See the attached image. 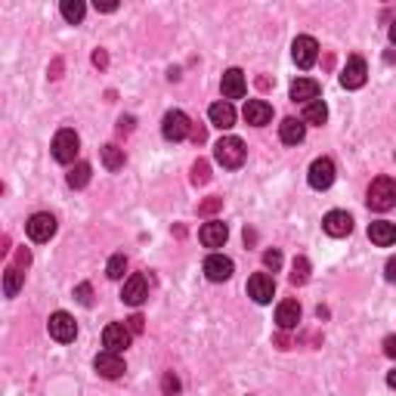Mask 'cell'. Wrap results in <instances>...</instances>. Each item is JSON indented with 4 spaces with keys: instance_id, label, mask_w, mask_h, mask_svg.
Here are the masks:
<instances>
[{
    "instance_id": "cell-1",
    "label": "cell",
    "mask_w": 396,
    "mask_h": 396,
    "mask_svg": "<svg viewBox=\"0 0 396 396\" xmlns=\"http://www.w3.org/2000/svg\"><path fill=\"white\" fill-rule=\"evenodd\" d=\"M366 201H368V208L381 210V214L384 210H390L396 205V180H390V176H378L372 186H368Z\"/></svg>"
},
{
    "instance_id": "cell-2",
    "label": "cell",
    "mask_w": 396,
    "mask_h": 396,
    "mask_svg": "<svg viewBox=\"0 0 396 396\" xmlns=\"http://www.w3.org/2000/svg\"><path fill=\"white\" fill-rule=\"evenodd\" d=\"M214 158H217V164H223V167H230V171H235V167L245 164V142H242L239 137H223L214 146Z\"/></svg>"
},
{
    "instance_id": "cell-3",
    "label": "cell",
    "mask_w": 396,
    "mask_h": 396,
    "mask_svg": "<svg viewBox=\"0 0 396 396\" xmlns=\"http://www.w3.org/2000/svg\"><path fill=\"white\" fill-rule=\"evenodd\" d=\"M78 152H81V140H78V133H74V130L62 128L53 137V158H56V162L72 164L74 158H78Z\"/></svg>"
},
{
    "instance_id": "cell-4",
    "label": "cell",
    "mask_w": 396,
    "mask_h": 396,
    "mask_svg": "<svg viewBox=\"0 0 396 396\" xmlns=\"http://www.w3.org/2000/svg\"><path fill=\"white\" fill-rule=\"evenodd\" d=\"M291 56H294V62H298L300 69H313L316 59H319V44H316V38H310V35L294 38Z\"/></svg>"
},
{
    "instance_id": "cell-5",
    "label": "cell",
    "mask_w": 396,
    "mask_h": 396,
    "mask_svg": "<svg viewBox=\"0 0 396 396\" xmlns=\"http://www.w3.org/2000/svg\"><path fill=\"white\" fill-rule=\"evenodd\" d=\"M47 328H50V338L59 344H69V341H74V334H78V322H74L69 313H62V310L50 316Z\"/></svg>"
},
{
    "instance_id": "cell-6",
    "label": "cell",
    "mask_w": 396,
    "mask_h": 396,
    "mask_svg": "<svg viewBox=\"0 0 396 396\" xmlns=\"http://www.w3.org/2000/svg\"><path fill=\"white\" fill-rule=\"evenodd\" d=\"M189 130H192V121L183 112H167L164 115V121H162V133H164V140H171V142H180V140H186L189 137Z\"/></svg>"
},
{
    "instance_id": "cell-7",
    "label": "cell",
    "mask_w": 396,
    "mask_h": 396,
    "mask_svg": "<svg viewBox=\"0 0 396 396\" xmlns=\"http://www.w3.org/2000/svg\"><path fill=\"white\" fill-rule=\"evenodd\" d=\"M366 78H368V65H366V59H362V56H350V59H347V65H344V72H341V87L359 90L362 84H366Z\"/></svg>"
},
{
    "instance_id": "cell-8",
    "label": "cell",
    "mask_w": 396,
    "mask_h": 396,
    "mask_svg": "<svg viewBox=\"0 0 396 396\" xmlns=\"http://www.w3.org/2000/svg\"><path fill=\"white\" fill-rule=\"evenodd\" d=\"M25 230H28L31 242H50L56 235V217L53 214H35L25 223Z\"/></svg>"
},
{
    "instance_id": "cell-9",
    "label": "cell",
    "mask_w": 396,
    "mask_h": 396,
    "mask_svg": "<svg viewBox=\"0 0 396 396\" xmlns=\"http://www.w3.org/2000/svg\"><path fill=\"white\" fill-rule=\"evenodd\" d=\"M149 298V279L142 273H133L128 282H124V291H121V300L130 303V307H140L142 300Z\"/></svg>"
},
{
    "instance_id": "cell-10",
    "label": "cell",
    "mask_w": 396,
    "mask_h": 396,
    "mask_svg": "<svg viewBox=\"0 0 396 396\" xmlns=\"http://www.w3.org/2000/svg\"><path fill=\"white\" fill-rule=\"evenodd\" d=\"M334 183V162L332 158H316L310 164V186L313 189H328Z\"/></svg>"
},
{
    "instance_id": "cell-11",
    "label": "cell",
    "mask_w": 396,
    "mask_h": 396,
    "mask_svg": "<svg viewBox=\"0 0 396 396\" xmlns=\"http://www.w3.org/2000/svg\"><path fill=\"white\" fill-rule=\"evenodd\" d=\"M322 230L328 235H334V239H344V235L353 232V217L347 210H328L325 220H322Z\"/></svg>"
},
{
    "instance_id": "cell-12",
    "label": "cell",
    "mask_w": 396,
    "mask_h": 396,
    "mask_svg": "<svg viewBox=\"0 0 396 396\" xmlns=\"http://www.w3.org/2000/svg\"><path fill=\"white\" fill-rule=\"evenodd\" d=\"M94 368L103 378H108V381H115V378H121L124 375V359L118 356V353H112V350H103L99 356L94 359Z\"/></svg>"
},
{
    "instance_id": "cell-13",
    "label": "cell",
    "mask_w": 396,
    "mask_h": 396,
    "mask_svg": "<svg viewBox=\"0 0 396 396\" xmlns=\"http://www.w3.org/2000/svg\"><path fill=\"white\" fill-rule=\"evenodd\" d=\"M248 294L254 298L257 303H269L273 300V294H276V282H273V276H266V273H254L248 279Z\"/></svg>"
},
{
    "instance_id": "cell-14",
    "label": "cell",
    "mask_w": 396,
    "mask_h": 396,
    "mask_svg": "<svg viewBox=\"0 0 396 396\" xmlns=\"http://www.w3.org/2000/svg\"><path fill=\"white\" fill-rule=\"evenodd\" d=\"M130 338H133V334H130L128 325H106V332H103V344H106V350H112V353L128 350Z\"/></svg>"
},
{
    "instance_id": "cell-15",
    "label": "cell",
    "mask_w": 396,
    "mask_h": 396,
    "mask_svg": "<svg viewBox=\"0 0 396 396\" xmlns=\"http://www.w3.org/2000/svg\"><path fill=\"white\" fill-rule=\"evenodd\" d=\"M198 239H201L205 248H223L226 239H230V230H226V223H220V220H210V223L201 226Z\"/></svg>"
},
{
    "instance_id": "cell-16",
    "label": "cell",
    "mask_w": 396,
    "mask_h": 396,
    "mask_svg": "<svg viewBox=\"0 0 396 396\" xmlns=\"http://www.w3.org/2000/svg\"><path fill=\"white\" fill-rule=\"evenodd\" d=\"M232 260L230 257H223V254H210L208 260H205V276L210 282H226L232 276Z\"/></svg>"
},
{
    "instance_id": "cell-17",
    "label": "cell",
    "mask_w": 396,
    "mask_h": 396,
    "mask_svg": "<svg viewBox=\"0 0 396 396\" xmlns=\"http://www.w3.org/2000/svg\"><path fill=\"white\" fill-rule=\"evenodd\" d=\"M245 121L254 124V128H264V124L273 121V106L264 103V99H248V106H245Z\"/></svg>"
},
{
    "instance_id": "cell-18",
    "label": "cell",
    "mask_w": 396,
    "mask_h": 396,
    "mask_svg": "<svg viewBox=\"0 0 396 396\" xmlns=\"http://www.w3.org/2000/svg\"><path fill=\"white\" fill-rule=\"evenodd\" d=\"M368 239H372L375 245H381V248L396 245V223H390V220H375L372 226H368Z\"/></svg>"
},
{
    "instance_id": "cell-19",
    "label": "cell",
    "mask_w": 396,
    "mask_h": 396,
    "mask_svg": "<svg viewBox=\"0 0 396 396\" xmlns=\"http://www.w3.org/2000/svg\"><path fill=\"white\" fill-rule=\"evenodd\" d=\"M291 99H294V103H303V106L316 103V99H319V84L313 78H298L291 84Z\"/></svg>"
},
{
    "instance_id": "cell-20",
    "label": "cell",
    "mask_w": 396,
    "mask_h": 396,
    "mask_svg": "<svg viewBox=\"0 0 396 396\" xmlns=\"http://www.w3.org/2000/svg\"><path fill=\"white\" fill-rule=\"evenodd\" d=\"M276 322H279L282 332L298 328V322H300V303L298 300H282L279 310H276Z\"/></svg>"
},
{
    "instance_id": "cell-21",
    "label": "cell",
    "mask_w": 396,
    "mask_h": 396,
    "mask_svg": "<svg viewBox=\"0 0 396 396\" xmlns=\"http://www.w3.org/2000/svg\"><path fill=\"white\" fill-rule=\"evenodd\" d=\"M245 90H248L245 72L230 69V72L223 74V96H226V99H242V96H245Z\"/></svg>"
},
{
    "instance_id": "cell-22",
    "label": "cell",
    "mask_w": 396,
    "mask_h": 396,
    "mask_svg": "<svg viewBox=\"0 0 396 396\" xmlns=\"http://www.w3.org/2000/svg\"><path fill=\"white\" fill-rule=\"evenodd\" d=\"M279 137L285 146H298V142H303V137H307V124L298 121V118H285L279 124Z\"/></svg>"
},
{
    "instance_id": "cell-23",
    "label": "cell",
    "mask_w": 396,
    "mask_h": 396,
    "mask_svg": "<svg viewBox=\"0 0 396 396\" xmlns=\"http://www.w3.org/2000/svg\"><path fill=\"white\" fill-rule=\"evenodd\" d=\"M208 118H210V124H214V128L230 130L232 124H235V108L230 103H214V106L208 108Z\"/></svg>"
},
{
    "instance_id": "cell-24",
    "label": "cell",
    "mask_w": 396,
    "mask_h": 396,
    "mask_svg": "<svg viewBox=\"0 0 396 396\" xmlns=\"http://www.w3.org/2000/svg\"><path fill=\"white\" fill-rule=\"evenodd\" d=\"M303 121H307V124H316V128H322V124L328 121V106L322 103V99H316V103L303 106Z\"/></svg>"
},
{
    "instance_id": "cell-25",
    "label": "cell",
    "mask_w": 396,
    "mask_h": 396,
    "mask_svg": "<svg viewBox=\"0 0 396 396\" xmlns=\"http://www.w3.org/2000/svg\"><path fill=\"white\" fill-rule=\"evenodd\" d=\"M22 285H25V273H19V266H10L4 273V294L6 298H16V294L22 291Z\"/></svg>"
},
{
    "instance_id": "cell-26",
    "label": "cell",
    "mask_w": 396,
    "mask_h": 396,
    "mask_svg": "<svg viewBox=\"0 0 396 396\" xmlns=\"http://www.w3.org/2000/svg\"><path fill=\"white\" fill-rule=\"evenodd\" d=\"M59 10H62V19L65 22L78 25L84 19V13H87V6H84L81 0H62V6H59Z\"/></svg>"
},
{
    "instance_id": "cell-27",
    "label": "cell",
    "mask_w": 396,
    "mask_h": 396,
    "mask_svg": "<svg viewBox=\"0 0 396 396\" xmlns=\"http://www.w3.org/2000/svg\"><path fill=\"white\" fill-rule=\"evenodd\" d=\"M87 183H90V164H87V162L74 164L72 171H69V186H72V189H84Z\"/></svg>"
},
{
    "instance_id": "cell-28",
    "label": "cell",
    "mask_w": 396,
    "mask_h": 396,
    "mask_svg": "<svg viewBox=\"0 0 396 396\" xmlns=\"http://www.w3.org/2000/svg\"><path fill=\"white\" fill-rule=\"evenodd\" d=\"M103 164L108 167V171H121V167H124V149L103 146Z\"/></svg>"
},
{
    "instance_id": "cell-29",
    "label": "cell",
    "mask_w": 396,
    "mask_h": 396,
    "mask_svg": "<svg viewBox=\"0 0 396 396\" xmlns=\"http://www.w3.org/2000/svg\"><path fill=\"white\" fill-rule=\"evenodd\" d=\"M310 279V260L307 257H294L291 264V285H303Z\"/></svg>"
},
{
    "instance_id": "cell-30",
    "label": "cell",
    "mask_w": 396,
    "mask_h": 396,
    "mask_svg": "<svg viewBox=\"0 0 396 396\" xmlns=\"http://www.w3.org/2000/svg\"><path fill=\"white\" fill-rule=\"evenodd\" d=\"M124 273H128V257L124 254H115L112 260H108V266H106V276L108 279H124Z\"/></svg>"
},
{
    "instance_id": "cell-31",
    "label": "cell",
    "mask_w": 396,
    "mask_h": 396,
    "mask_svg": "<svg viewBox=\"0 0 396 396\" xmlns=\"http://www.w3.org/2000/svg\"><path fill=\"white\" fill-rule=\"evenodd\" d=\"M208 180H210V164L198 158V162L192 164V183H196V186H205Z\"/></svg>"
},
{
    "instance_id": "cell-32",
    "label": "cell",
    "mask_w": 396,
    "mask_h": 396,
    "mask_svg": "<svg viewBox=\"0 0 396 396\" xmlns=\"http://www.w3.org/2000/svg\"><path fill=\"white\" fill-rule=\"evenodd\" d=\"M162 390H164V396H176V393H180V381L174 378V372H164V378H162Z\"/></svg>"
},
{
    "instance_id": "cell-33",
    "label": "cell",
    "mask_w": 396,
    "mask_h": 396,
    "mask_svg": "<svg viewBox=\"0 0 396 396\" xmlns=\"http://www.w3.org/2000/svg\"><path fill=\"white\" fill-rule=\"evenodd\" d=\"M74 298H78V303H84V307H90V303H94V288L84 282V285H78V288H74Z\"/></svg>"
},
{
    "instance_id": "cell-34",
    "label": "cell",
    "mask_w": 396,
    "mask_h": 396,
    "mask_svg": "<svg viewBox=\"0 0 396 396\" xmlns=\"http://www.w3.org/2000/svg\"><path fill=\"white\" fill-rule=\"evenodd\" d=\"M264 264L276 273V269L282 266V251H276V248H273V251H266V254H264Z\"/></svg>"
},
{
    "instance_id": "cell-35",
    "label": "cell",
    "mask_w": 396,
    "mask_h": 396,
    "mask_svg": "<svg viewBox=\"0 0 396 396\" xmlns=\"http://www.w3.org/2000/svg\"><path fill=\"white\" fill-rule=\"evenodd\" d=\"M220 208H223V198H208L198 205V214H214V210H220Z\"/></svg>"
},
{
    "instance_id": "cell-36",
    "label": "cell",
    "mask_w": 396,
    "mask_h": 396,
    "mask_svg": "<svg viewBox=\"0 0 396 396\" xmlns=\"http://www.w3.org/2000/svg\"><path fill=\"white\" fill-rule=\"evenodd\" d=\"M128 328H130V334H142V328H146V319H142L140 313L130 316V319H128Z\"/></svg>"
},
{
    "instance_id": "cell-37",
    "label": "cell",
    "mask_w": 396,
    "mask_h": 396,
    "mask_svg": "<svg viewBox=\"0 0 396 396\" xmlns=\"http://www.w3.org/2000/svg\"><path fill=\"white\" fill-rule=\"evenodd\" d=\"M16 264H19V266H28V264H31V251H28V248H19V251H16Z\"/></svg>"
},
{
    "instance_id": "cell-38",
    "label": "cell",
    "mask_w": 396,
    "mask_h": 396,
    "mask_svg": "<svg viewBox=\"0 0 396 396\" xmlns=\"http://www.w3.org/2000/svg\"><path fill=\"white\" fill-rule=\"evenodd\" d=\"M384 276H387V282H396V257L387 260V266H384Z\"/></svg>"
},
{
    "instance_id": "cell-39",
    "label": "cell",
    "mask_w": 396,
    "mask_h": 396,
    "mask_svg": "<svg viewBox=\"0 0 396 396\" xmlns=\"http://www.w3.org/2000/svg\"><path fill=\"white\" fill-rule=\"evenodd\" d=\"M130 130H133V118L124 115L121 121H118V133H130Z\"/></svg>"
},
{
    "instance_id": "cell-40",
    "label": "cell",
    "mask_w": 396,
    "mask_h": 396,
    "mask_svg": "<svg viewBox=\"0 0 396 396\" xmlns=\"http://www.w3.org/2000/svg\"><path fill=\"white\" fill-rule=\"evenodd\" d=\"M384 353H387L390 359H396V334H390V338L384 341Z\"/></svg>"
},
{
    "instance_id": "cell-41",
    "label": "cell",
    "mask_w": 396,
    "mask_h": 396,
    "mask_svg": "<svg viewBox=\"0 0 396 396\" xmlns=\"http://www.w3.org/2000/svg\"><path fill=\"white\" fill-rule=\"evenodd\" d=\"M94 65H96V69H106V65H108L106 50H96V53H94Z\"/></svg>"
},
{
    "instance_id": "cell-42",
    "label": "cell",
    "mask_w": 396,
    "mask_h": 396,
    "mask_svg": "<svg viewBox=\"0 0 396 396\" xmlns=\"http://www.w3.org/2000/svg\"><path fill=\"white\" fill-rule=\"evenodd\" d=\"M189 137L196 140V142H205V128H198V124H192V130H189Z\"/></svg>"
},
{
    "instance_id": "cell-43",
    "label": "cell",
    "mask_w": 396,
    "mask_h": 396,
    "mask_svg": "<svg viewBox=\"0 0 396 396\" xmlns=\"http://www.w3.org/2000/svg\"><path fill=\"white\" fill-rule=\"evenodd\" d=\"M96 10H99V13H115L118 4H99V0H96Z\"/></svg>"
},
{
    "instance_id": "cell-44",
    "label": "cell",
    "mask_w": 396,
    "mask_h": 396,
    "mask_svg": "<svg viewBox=\"0 0 396 396\" xmlns=\"http://www.w3.org/2000/svg\"><path fill=\"white\" fill-rule=\"evenodd\" d=\"M387 384H390V387H393V390H396V368H393V372H390V375H387Z\"/></svg>"
},
{
    "instance_id": "cell-45",
    "label": "cell",
    "mask_w": 396,
    "mask_h": 396,
    "mask_svg": "<svg viewBox=\"0 0 396 396\" xmlns=\"http://www.w3.org/2000/svg\"><path fill=\"white\" fill-rule=\"evenodd\" d=\"M390 40H393V47H396V19H393V25H390Z\"/></svg>"
}]
</instances>
